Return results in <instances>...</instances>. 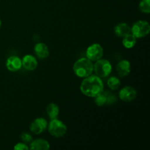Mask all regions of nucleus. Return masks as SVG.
<instances>
[{
	"mask_svg": "<svg viewBox=\"0 0 150 150\" xmlns=\"http://www.w3.org/2000/svg\"><path fill=\"white\" fill-rule=\"evenodd\" d=\"M104 86L102 79L96 75H90L84 78L80 86V90L86 96L95 98L103 91Z\"/></svg>",
	"mask_w": 150,
	"mask_h": 150,
	"instance_id": "1",
	"label": "nucleus"
},
{
	"mask_svg": "<svg viewBox=\"0 0 150 150\" xmlns=\"http://www.w3.org/2000/svg\"><path fill=\"white\" fill-rule=\"evenodd\" d=\"M73 71L79 78H86L93 73V63L86 57L78 59L73 64Z\"/></svg>",
	"mask_w": 150,
	"mask_h": 150,
	"instance_id": "2",
	"label": "nucleus"
},
{
	"mask_svg": "<svg viewBox=\"0 0 150 150\" xmlns=\"http://www.w3.org/2000/svg\"><path fill=\"white\" fill-rule=\"evenodd\" d=\"M93 71L97 76L104 79L108 77L112 72V65L108 60L101 58L93 64Z\"/></svg>",
	"mask_w": 150,
	"mask_h": 150,
	"instance_id": "3",
	"label": "nucleus"
},
{
	"mask_svg": "<svg viewBox=\"0 0 150 150\" xmlns=\"http://www.w3.org/2000/svg\"><path fill=\"white\" fill-rule=\"evenodd\" d=\"M48 132L52 136L56 138H62L67 133V126L64 122L58 119L51 120L48 127Z\"/></svg>",
	"mask_w": 150,
	"mask_h": 150,
	"instance_id": "4",
	"label": "nucleus"
},
{
	"mask_svg": "<svg viewBox=\"0 0 150 150\" xmlns=\"http://www.w3.org/2000/svg\"><path fill=\"white\" fill-rule=\"evenodd\" d=\"M150 32V25L146 21H138L131 27V33L136 38H142L147 36Z\"/></svg>",
	"mask_w": 150,
	"mask_h": 150,
	"instance_id": "5",
	"label": "nucleus"
},
{
	"mask_svg": "<svg viewBox=\"0 0 150 150\" xmlns=\"http://www.w3.org/2000/svg\"><path fill=\"white\" fill-rule=\"evenodd\" d=\"M117 102V97L111 92H103L95 97V103L98 106L111 105Z\"/></svg>",
	"mask_w": 150,
	"mask_h": 150,
	"instance_id": "6",
	"label": "nucleus"
},
{
	"mask_svg": "<svg viewBox=\"0 0 150 150\" xmlns=\"http://www.w3.org/2000/svg\"><path fill=\"white\" fill-rule=\"evenodd\" d=\"M86 56L90 61H98L103 56V48L99 43L92 44L86 49Z\"/></svg>",
	"mask_w": 150,
	"mask_h": 150,
	"instance_id": "7",
	"label": "nucleus"
},
{
	"mask_svg": "<svg viewBox=\"0 0 150 150\" xmlns=\"http://www.w3.org/2000/svg\"><path fill=\"white\" fill-rule=\"evenodd\" d=\"M137 97V91L132 86H127L123 87L119 93V98L124 102H131Z\"/></svg>",
	"mask_w": 150,
	"mask_h": 150,
	"instance_id": "8",
	"label": "nucleus"
},
{
	"mask_svg": "<svg viewBox=\"0 0 150 150\" xmlns=\"http://www.w3.org/2000/svg\"><path fill=\"white\" fill-rule=\"evenodd\" d=\"M48 127V123L47 121L44 118L40 117L37 118L31 123L30 125V131L35 134L38 135L41 134L46 130Z\"/></svg>",
	"mask_w": 150,
	"mask_h": 150,
	"instance_id": "9",
	"label": "nucleus"
},
{
	"mask_svg": "<svg viewBox=\"0 0 150 150\" xmlns=\"http://www.w3.org/2000/svg\"><path fill=\"white\" fill-rule=\"evenodd\" d=\"M6 67L10 72H17L22 67L21 59L17 56H11L6 61Z\"/></svg>",
	"mask_w": 150,
	"mask_h": 150,
	"instance_id": "10",
	"label": "nucleus"
},
{
	"mask_svg": "<svg viewBox=\"0 0 150 150\" xmlns=\"http://www.w3.org/2000/svg\"><path fill=\"white\" fill-rule=\"evenodd\" d=\"M21 61L22 67H23L25 70H29V71H33V70H36V68L38 67V60L31 54L25 55L21 59Z\"/></svg>",
	"mask_w": 150,
	"mask_h": 150,
	"instance_id": "11",
	"label": "nucleus"
},
{
	"mask_svg": "<svg viewBox=\"0 0 150 150\" xmlns=\"http://www.w3.org/2000/svg\"><path fill=\"white\" fill-rule=\"evenodd\" d=\"M116 69L120 77H125L128 76L131 71V64L128 60L122 59L117 63Z\"/></svg>",
	"mask_w": 150,
	"mask_h": 150,
	"instance_id": "12",
	"label": "nucleus"
},
{
	"mask_svg": "<svg viewBox=\"0 0 150 150\" xmlns=\"http://www.w3.org/2000/svg\"><path fill=\"white\" fill-rule=\"evenodd\" d=\"M34 51H35L37 57L39 59H42L48 58L50 54L48 47L44 42H38V43H37L35 45Z\"/></svg>",
	"mask_w": 150,
	"mask_h": 150,
	"instance_id": "13",
	"label": "nucleus"
},
{
	"mask_svg": "<svg viewBox=\"0 0 150 150\" xmlns=\"http://www.w3.org/2000/svg\"><path fill=\"white\" fill-rule=\"evenodd\" d=\"M114 33L119 38H124L131 33V27L126 23H120L114 27Z\"/></svg>",
	"mask_w": 150,
	"mask_h": 150,
	"instance_id": "14",
	"label": "nucleus"
},
{
	"mask_svg": "<svg viewBox=\"0 0 150 150\" xmlns=\"http://www.w3.org/2000/svg\"><path fill=\"white\" fill-rule=\"evenodd\" d=\"M50 149V144L46 140L38 139L31 142L29 149L31 150H48Z\"/></svg>",
	"mask_w": 150,
	"mask_h": 150,
	"instance_id": "15",
	"label": "nucleus"
},
{
	"mask_svg": "<svg viewBox=\"0 0 150 150\" xmlns=\"http://www.w3.org/2000/svg\"><path fill=\"white\" fill-rule=\"evenodd\" d=\"M46 113L51 120L57 119L58 117L59 114V108L57 104L51 103L47 105Z\"/></svg>",
	"mask_w": 150,
	"mask_h": 150,
	"instance_id": "16",
	"label": "nucleus"
},
{
	"mask_svg": "<svg viewBox=\"0 0 150 150\" xmlns=\"http://www.w3.org/2000/svg\"><path fill=\"white\" fill-rule=\"evenodd\" d=\"M137 42V38L132 33L126 35L122 39V45L126 48H132L136 45Z\"/></svg>",
	"mask_w": 150,
	"mask_h": 150,
	"instance_id": "17",
	"label": "nucleus"
},
{
	"mask_svg": "<svg viewBox=\"0 0 150 150\" xmlns=\"http://www.w3.org/2000/svg\"><path fill=\"white\" fill-rule=\"evenodd\" d=\"M107 84L111 90H117L121 85V81H120L119 78L115 77V76H111L107 81Z\"/></svg>",
	"mask_w": 150,
	"mask_h": 150,
	"instance_id": "18",
	"label": "nucleus"
},
{
	"mask_svg": "<svg viewBox=\"0 0 150 150\" xmlns=\"http://www.w3.org/2000/svg\"><path fill=\"white\" fill-rule=\"evenodd\" d=\"M139 10L144 13H150V0H141L139 2Z\"/></svg>",
	"mask_w": 150,
	"mask_h": 150,
	"instance_id": "19",
	"label": "nucleus"
},
{
	"mask_svg": "<svg viewBox=\"0 0 150 150\" xmlns=\"http://www.w3.org/2000/svg\"><path fill=\"white\" fill-rule=\"evenodd\" d=\"M21 139L23 141V143L29 144L32 142V136L28 133H23L21 135Z\"/></svg>",
	"mask_w": 150,
	"mask_h": 150,
	"instance_id": "20",
	"label": "nucleus"
},
{
	"mask_svg": "<svg viewBox=\"0 0 150 150\" xmlns=\"http://www.w3.org/2000/svg\"><path fill=\"white\" fill-rule=\"evenodd\" d=\"M14 149L16 150H28L29 147L27 144L25 143H18L16 146H14Z\"/></svg>",
	"mask_w": 150,
	"mask_h": 150,
	"instance_id": "21",
	"label": "nucleus"
},
{
	"mask_svg": "<svg viewBox=\"0 0 150 150\" xmlns=\"http://www.w3.org/2000/svg\"><path fill=\"white\" fill-rule=\"evenodd\" d=\"M1 19H0V28H1Z\"/></svg>",
	"mask_w": 150,
	"mask_h": 150,
	"instance_id": "22",
	"label": "nucleus"
}]
</instances>
